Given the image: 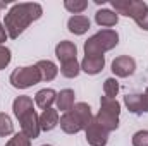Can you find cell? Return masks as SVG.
I'll return each instance as SVG.
<instances>
[{
	"mask_svg": "<svg viewBox=\"0 0 148 146\" xmlns=\"http://www.w3.org/2000/svg\"><path fill=\"white\" fill-rule=\"evenodd\" d=\"M64 7L66 10H69L71 14L79 16L81 12H84L88 9V2L86 0H64Z\"/></svg>",
	"mask_w": 148,
	"mask_h": 146,
	"instance_id": "7402d4cb",
	"label": "cell"
},
{
	"mask_svg": "<svg viewBox=\"0 0 148 146\" xmlns=\"http://www.w3.org/2000/svg\"><path fill=\"white\" fill-rule=\"evenodd\" d=\"M55 100H57V93L52 88H43V89H40L35 95V103L41 110L52 108V105L55 103Z\"/></svg>",
	"mask_w": 148,
	"mask_h": 146,
	"instance_id": "9a60e30c",
	"label": "cell"
},
{
	"mask_svg": "<svg viewBox=\"0 0 148 146\" xmlns=\"http://www.w3.org/2000/svg\"><path fill=\"white\" fill-rule=\"evenodd\" d=\"M57 110H60L62 113L69 112L74 107V91L66 88V89H60V93H57Z\"/></svg>",
	"mask_w": 148,
	"mask_h": 146,
	"instance_id": "ac0fdd59",
	"label": "cell"
},
{
	"mask_svg": "<svg viewBox=\"0 0 148 146\" xmlns=\"http://www.w3.org/2000/svg\"><path fill=\"white\" fill-rule=\"evenodd\" d=\"M76 55H77V48H76V45H74L73 41L64 40V41H60V43L55 46V57L60 60V64L76 59Z\"/></svg>",
	"mask_w": 148,
	"mask_h": 146,
	"instance_id": "7c38bea8",
	"label": "cell"
},
{
	"mask_svg": "<svg viewBox=\"0 0 148 146\" xmlns=\"http://www.w3.org/2000/svg\"><path fill=\"white\" fill-rule=\"evenodd\" d=\"M136 71V62L129 55H119L112 62V72L117 77H129Z\"/></svg>",
	"mask_w": 148,
	"mask_h": 146,
	"instance_id": "ba28073f",
	"label": "cell"
},
{
	"mask_svg": "<svg viewBox=\"0 0 148 146\" xmlns=\"http://www.w3.org/2000/svg\"><path fill=\"white\" fill-rule=\"evenodd\" d=\"M41 16H43V7L36 2L14 3L3 19V26H5V31H7L9 38H12V40L19 38V35H23L24 29L31 23L38 21Z\"/></svg>",
	"mask_w": 148,
	"mask_h": 146,
	"instance_id": "6da1fadb",
	"label": "cell"
},
{
	"mask_svg": "<svg viewBox=\"0 0 148 146\" xmlns=\"http://www.w3.org/2000/svg\"><path fill=\"white\" fill-rule=\"evenodd\" d=\"M5 146H31V139H29L24 132H17V134H14V136L7 141Z\"/></svg>",
	"mask_w": 148,
	"mask_h": 146,
	"instance_id": "d4e9b609",
	"label": "cell"
},
{
	"mask_svg": "<svg viewBox=\"0 0 148 146\" xmlns=\"http://www.w3.org/2000/svg\"><path fill=\"white\" fill-rule=\"evenodd\" d=\"M119 93V83L115 77H107L103 83V95L107 98H115Z\"/></svg>",
	"mask_w": 148,
	"mask_h": 146,
	"instance_id": "cb8c5ba5",
	"label": "cell"
},
{
	"mask_svg": "<svg viewBox=\"0 0 148 146\" xmlns=\"http://www.w3.org/2000/svg\"><path fill=\"white\" fill-rule=\"evenodd\" d=\"M119 43V35L114 29H102L84 41V55H103Z\"/></svg>",
	"mask_w": 148,
	"mask_h": 146,
	"instance_id": "7a4b0ae2",
	"label": "cell"
},
{
	"mask_svg": "<svg viewBox=\"0 0 148 146\" xmlns=\"http://www.w3.org/2000/svg\"><path fill=\"white\" fill-rule=\"evenodd\" d=\"M10 59H12L10 50H9L7 46L0 45V69H5V67L10 64Z\"/></svg>",
	"mask_w": 148,
	"mask_h": 146,
	"instance_id": "4316f807",
	"label": "cell"
},
{
	"mask_svg": "<svg viewBox=\"0 0 148 146\" xmlns=\"http://www.w3.org/2000/svg\"><path fill=\"white\" fill-rule=\"evenodd\" d=\"M134 23H136L143 31H148V9L141 14V16H138V17L134 19Z\"/></svg>",
	"mask_w": 148,
	"mask_h": 146,
	"instance_id": "83f0119b",
	"label": "cell"
},
{
	"mask_svg": "<svg viewBox=\"0 0 148 146\" xmlns=\"http://www.w3.org/2000/svg\"><path fill=\"white\" fill-rule=\"evenodd\" d=\"M19 124H21V132H24L29 139H36L38 136H40V132H41L40 115L35 110H29L28 113H24L19 119Z\"/></svg>",
	"mask_w": 148,
	"mask_h": 146,
	"instance_id": "52a82bcc",
	"label": "cell"
},
{
	"mask_svg": "<svg viewBox=\"0 0 148 146\" xmlns=\"http://www.w3.org/2000/svg\"><path fill=\"white\" fill-rule=\"evenodd\" d=\"M41 146H52V145H41Z\"/></svg>",
	"mask_w": 148,
	"mask_h": 146,
	"instance_id": "1f68e13d",
	"label": "cell"
},
{
	"mask_svg": "<svg viewBox=\"0 0 148 146\" xmlns=\"http://www.w3.org/2000/svg\"><path fill=\"white\" fill-rule=\"evenodd\" d=\"M36 67L40 71L41 81H53L57 77V74H59L57 65L52 60H40V62H36Z\"/></svg>",
	"mask_w": 148,
	"mask_h": 146,
	"instance_id": "ffe728a7",
	"label": "cell"
},
{
	"mask_svg": "<svg viewBox=\"0 0 148 146\" xmlns=\"http://www.w3.org/2000/svg\"><path fill=\"white\" fill-rule=\"evenodd\" d=\"M105 67V57L103 55H84V59L81 60V71L90 76L102 72Z\"/></svg>",
	"mask_w": 148,
	"mask_h": 146,
	"instance_id": "30bf717a",
	"label": "cell"
},
{
	"mask_svg": "<svg viewBox=\"0 0 148 146\" xmlns=\"http://www.w3.org/2000/svg\"><path fill=\"white\" fill-rule=\"evenodd\" d=\"M7 38H9V35H7V31H5V26L0 23V45H2L3 41H7Z\"/></svg>",
	"mask_w": 148,
	"mask_h": 146,
	"instance_id": "f1b7e54d",
	"label": "cell"
},
{
	"mask_svg": "<svg viewBox=\"0 0 148 146\" xmlns=\"http://www.w3.org/2000/svg\"><path fill=\"white\" fill-rule=\"evenodd\" d=\"M117 21H119V16L114 10H110V9H100L95 14V23L98 26L105 28V29H110L112 26H115Z\"/></svg>",
	"mask_w": 148,
	"mask_h": 146,
	"instance_id": "5bb4252c",
	"label": "cell"
},
{
	"mask_svg": "<svg viewBox=\"0 0 148 146\" xmlns=\"http://www.w3.org/2000/svg\"><path fill=\"white\" fill-rule=\"evenodd\" d=\"M145 95H147V98H148V88H147V89H145Z\"/></svg>",
	"mask_w": 148,
	"mask_h": 146,
	"instance_id": "4dcf8cb0",
	"label": "cell"
},
{
	"mask_svg": "<svg viewBox=\"0 0 148 146\" xmlns=\"http://www.w3.org/2000/svg\"><path fill=\"white\" fill-rule=\"evenodd\" d=\"M133 146H148V131H138L133 136Z\"/></svg>",
	"mask_w": 148,
	"mask_h": 146,
	"instance_id": "484cf974",
	"label": "cell"
},
{
	"mask_svg": "<svg viewBox=\"0 0 148 146\" xmlns=\"http://www.w3.org/2000/svg\"><path fill=\"white\" fill-rule=\"evenodd\" d=\"M124 105L127 110L134 115H143L148 112V98L147 95H140V93H133V95H126L124 96Z\"/></svg>",
	"mask_w": 148,
	"mask_h": 146,
	"instance_id": "9c48e42d",
	"label": "cell"
},
{
	"mask_svg": "<svg viewBox=\"0 0 148 146\" xmlns=\"http://www.w3.org/2000/svg\"><path fill=\"white\" fill-rule=\"evenodd\" d=\"M119 115H121V103L115 98H107L102 96L100 100V110L95 115V120L107 129L109 132L115 131L119 127Z\"/></svg>",
	"mask_w": 148,
	"mask_h": 146,
	"instance_id": "3957f363",
	"label": "cell"
},
{
	"mask_svg": "<svg viewBox=\"0 0 148 146\" xmlns=\"http://www.w3.org/2000/svg\"><path fill=\"white\" fill-rule=\"evenodd\" d=\"M84 134H86V141L90 146H105L109 141V131L103 129L95 119L90 122V126L84 129Z\"/></svg>",
	"mask_w": 148,
	"mask_h": 146,
	"instance_id": "8992f818",
	"label": "cell"
},
{
	"mask_svg": "<svg viewBox=\"0 0 148 146\" xmlns=\"http://www.w3.org/2000/svg\"><path fill=\"white\" fill-rule=\"evenodd\" d=\"M5 5H7V2H0V9H5Z\"/></svg>",
	"mask_w": 148,
	"mask_h": 146,
	"instance_id": "f546056e",
	"label": "cell"
},
{
	"mask_svg": "<svg viewBox=\"0 0 148 146\" xmlns=\"http://www.w3.org/2000/svg\"><path fill=\"white\" fill-rule=\"evenodd\" d=\"M112 7L117 16L121 14V16L131 17V19H136L148 9L147 2H143V0H112Z\"/></svg>",
	"mask_w": 148,
	"mask_h": 146,
	"instance_id": "5b68a950",
	"label": "cell"
},
{
	"mask_svg": "<svg viewBox=\"0 0 148 146\" xmlns=\"http://www.w3.org/2000/svg\"><path fill=\"white\" fill-rule=\"evenodd\" d=\"M67 29L73 33V35H84L88 29H90V19L83 14L79 16H71L69 21H67Z\"/></svg>",
	"mask_w": 148,
	"mask_h": 146,
	"instance_id": "2e32d148",
	"label": "cell"
},
{
	"mask_svg": "<svg viewBox=\"0 0 148 146\" xmlns=\"http://www.w3.org/2000/svg\"><path fill=\"white\" fill-rule=\"evenodd\" d=\"M59 120H60V117H59V110L55 108H47L41 112V115H40V127H41V131H52V129H55L57 126H59Z\"/></svg>",
	"mask_w": 148,
	"mask_h": 146,
	"instance_id": "4fadbf2b",
	"label": "cell"
},
{
	"mask_svg": "<svg viewBox=\"0 0 148 146\" xmlns=\"http://www.w3.org/2000/svg\"><path fill=\"white\" fill-rule=\"evenodd\" d=\"M73 112L77 115V119H79V122H81V126H83V131H84V129L90 126V122L95 119V117H93V113H91V107H90L88 103H84V102L74 103Z\"/></svg>",
	"mask_w": 148,
	"mask_h": 146,
	"instance_id": "e0dca14e",
	"label": "cell"
},
{
	"mask_svg": "<svg viewBox=\"0 0 148 146\" xmlns=\"http://www.w3.org/2000/svg\"><path fill=\"white\" fill-rule=\"evenodd\" d=\"M12 110H14V115L17 117V120H19L24 113H28L29 110H35L33 108V100L29 96H26V95L17 96L14 100V103H12Z\"/></svg>",
	"mask_w": 148,
	"mask_h": 146,
	"instance_id": "d6986e66",
	"label": "cell"
},
{
	"mask_svg": "<svg viewBox=\"0 0 148 146\" xmlns=\"http://www.w3.org/2000/svg\"><path fill=\"white\" fill-rule=\"evenodd\" d=\"M79 72H81V64L77 62V59H73V60H67V62L60 64V74L67 79L77 77Z\"/></svg>",
	"mask_w": 148,
	"mask_h": 146,
	"instance_id": "44dd1931",
	"label": "cell"
},
{
	"mask_svg": "<svg viewBox=\"0 0 148 146\" xmlns=\"http://www.w3.org/2000/svg\"><path fill=\"white\" fill-rule=\"evenodd\" d=\"M14 132V124L10 117L3 112H0V138H7Z\"/></svg>",
	"mask_w": 148,
	"mask_h": 146,
	"instance_id": "603a6c76",
	"label": "cell"
},
{
	"mask_svg": "<svg viewBox=\"0 0 148 146\" xmlns=\"http://www.w3.org/2000/svg\"><path fill=\"white\" fill-rule=\"evenodd\" d=\"M10 84L17 89H26V88H31L38 84L41 81V76H40V71H38L36 64L35 65H26V67H17L14 69L10 77H9Z\"/></svg>",
	"mask_w": 148,
	"mask_h": 146,
	"instance_id": "277c9868",
	"label": "cell"
},
{
	"mask_svg": "<svg viewBox=\"0 0 148 146\" xmlns=\"http://www.w3.org/2000/svg\"><path fill=\"white\" fill-rule=\"evenodd\" d=\"M59 124H60V129L66 134H77L79 131H83V126H81L77 115L73 112V108L69 110V112H66V113H62Z\"/></svg>",
	"mask_w": 148,
	"mask_h": 146,
	"instance_id": "8fae6325",
	"label": "cell"
}]
</instances>
